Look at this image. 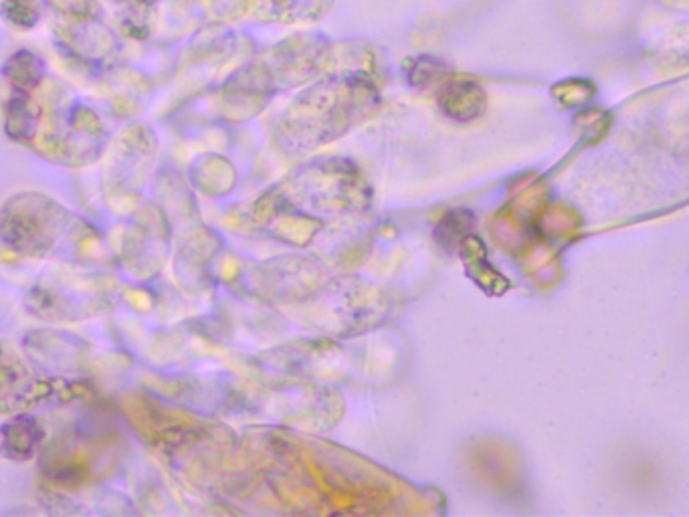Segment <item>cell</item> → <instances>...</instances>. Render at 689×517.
I'll list each match as a JSON object with an SVG mask.
<instances>
[{"instance_id":"obj_6","label":"cell","mask_w":689,"mask_h":517,"mask_svg":"<svg viewBox=\"0 0 689 517\" xmlns=\"http://www.w3.org/2000/svg\"><path fill=\"white\" fill-rule=\"evenodd\" d=\"M439 104L449 118L467 120V118L475 116L477 89L467 83H451L441 92Z\"/></svg>"},{"instance_id":"obj_5","label":"cell","mask_w":689,"mask_h":517,"mask_svg":"<svg viewBox=\"0 0 689 517\" xmlns=\"http://www.w3.org/2000/svg\"><path fill=\"white\" fill-rule=\"evenodd\" d=\"M4 80L13 85V89L31 92L41 83L45 75V63L41 57L27 49H21L9 57L2 69Z\"/></svg>"},{"instance_id":"obj_4","label":"cell","mask_w":689,"mask_h":517,"mask_svg":"<svg viewBox=\"0 0 689 517\" xmlns=\"http://www.w3.org/2000/svg\"><path fill=\"white\" fill-rule=\"evenodd\" d=\"M39 123V109L37 104L33 101V97L28 92L13 89V96L4 101V130L7 136L28 144L35 137V130Z\"/></svg>"},{"instance_id":"obj_8","label":"cell","mask_w":689,"mask_h":517,"mask_svg":"<svg viewBox=\"0 0 689 517\" xmlns=\"http://www.w3.org/2000/svg\"><path fill=\"white\" fill-rule=\"evenodd\" d=\"M439 69H441V65L435 59L419 57V59H413L406 65V77L413 85H425V83L435 80V75H439Z\"/></svg>"},{"instance_id":"obj_3","label":"cell","mask_w":689,"mask_h":517,"mask_svg":"<svg viewBox=\"0 0 689 517\" xmlns=\"http://www.w3.org/2000/svg\"><path fill=\"white\" fill-rule=\"evenodd\" d=\"M45 431L41 424L31 417H14L2 424V453L13 461H28L43 443Z\"/></svg>"},{"instance_id":"obj_1","label":"cell","mask_w":689,"mask_h":517,"mask_svg":"<svg viewBox=\"0 0 689 517\" xmlns=\"http://www.w3.org/2000/svg\"><path fill=\"white\" fill-rule=\"evenodd\" d=\"M61 16L63 25L59 27V35L63 37V45L83 59H87L90 55L104 57L116 49V39L111 31L95 14L85 9H78Z\"/></svg>"},{"instance_id":"obj_2","label":"cell","mask_w":689,"mask_h":517,"mask_svg":"<svg viewBox=\"0 0 689 517\" xmlns=\"http://www.w3.org/2000/svg\"><path fill=\"white\" fill-rule=\"evenodd\" d=\"M332 4L334 0H245L243 13L268 21L298 23L324 16Z\"/></svg>"},{"instance_id":"obj_7","label":"cell","mask_w":689,"mask_h":517,"mask_svg":"<svg viewBox=\"0 0 689 517\" xmlns=\"http://www.w3.org/2000/svg\"><path fill=\"white\" fill-rule=\"evenodd\" d=\"M4 19L19 28H33L41 19V0H2Z\"/></svg>"}]
</instances>
